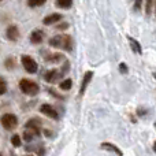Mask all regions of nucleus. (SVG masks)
<instances>
[{"mask_svg": "<svg viewBox=\"0 0 156 156\" xmlns=\"http://www.w3.org/2000/svg\"><path fill=\"white\" fill-rule=\"evenodd\" d=\"M49 45L55 47V48H62L65 51H71L73 49V40L70 36H55V37L49 38Z\"/></svg>", "mask_w": 156, "mask_h": 156, "instance_id": "obj_1", "label": "nucleus"}, {"mask_svg": "<svg viewBox=\"0 0 156 156\" xmlns=\"http://www.w3.org/2000/svg\"><path fill=\"white\" fill-rule=\"evenodd\" d=\"M19 89H21L22 93L27 94V96H34L40 92V86L37 82L32 80H27V78H22L19 81Z\"/></svg>", "mask_w": 156, "mask_h": 156, "instance_id": "obj_2", "label": "nucleus"}, {"mask_svg": "<svg viewBox=\"0 0 156 156\" xmlns=\"http://www.w3.org/2000/svg\"><path fill=\"white\" fill-rule=\"evenodd\" d=\"M0 123L4 127L5 130H14L16 126H18V118L14 114H4V115L0 118Z\"/></svg>", "mask_w": 156, "mask_h": 156, "instance_id": "obj_3", "label": "nucleus"}, {"mask_svg": "<svg viewBox=\"0 0 156 156\" xmlns=\"http://www.w3.org/2000/svg\"><path fill=\"white\" fill-rule=\"evenodd\" d=\"M21 62H22V66L25 67V70L30 74H34L36 71L38 70V65L32 56L29 55H22L21 56Z\"/></svg>", "mask_w": 156, "mask_h": 156, "instance_id": "obj_4", "label": "nucleus"}, {"mask_svg": "<svg viewBox=\"0 0 156 156\" xmlns=\"http://www.w3.org/2000/svg\"><path fill=\"white\" fill-rule=\"evenodd\" d=\"M40 126H41V121L38 118H32L26 122V130L32 132L34 136L40 134Z\"/></svg>", "mask_w": 156, "mask_h": 156, "instance_id": "obj_5", "label": "nucleus"}, {"mask_svg": "<svg viewBox=\"0 0 156 156\" xmlns=\"http://www.w3.org/2000/svg\"><path fill=\"white\" fill-rule=\"evenodd\" d=\"M40 111H41V114H44V115L49 116L51 119H55V121L59 118V114H58V111L55 110V108L52 107L51 104H43V105L40 107Z\"/></svg>", "mask_w": 156, "mask_h": 156, "instance_id": "obj_6", "label": "nucleus"}, {"mask_svg": "<svg viewBox=\"0 0 156 156\" xmlns=\"http://www.w3.org/2000/svg\"><path fill=\"white\" fill-rule=\"evenodd\" d=\"M5 36H7V38L10 41H16L19 38V29L15 26V25H11V26L7 27Z\"/></svg>", "mask_w": 156, "mask_h": 156, "instance_id": "obj_7", "label": "nucleus"}, {"mask_svg": "<svg viewBox=\"0 0 156 156\" xmlns=\"http://www.w3.org/2000/svg\"><path fill=\"white\" fill-rule=\"evenodd\" d=\"M62 71L60 73H58V70L56 69H54V70H49V71H47V74H45V81L47 82H49V83H55L60 78V76H62Z\"/></svg>", "mask_w": 156, "mask_h": 156, "instance_id": "obj_8", "label": "nucleus"}, {"mask_svg": "<svg viewBox=\"0 0 156 156\" xmlns=\"http://www.w3.org/2000/svg\"><path fill=\"white\" fill-rule=\"evenodd\" d=\"M92 78H93V71H86L85 76H83V78H82V83H81V89H80L81 94L86 90V88H88V85L90 83Z\"/></svg>", "mask_w": 156, "mask_h": 156, "instance_id": "obj_9", "label": "nucleus"}, {"mask_svg": "<svg viewBox=\"0 0 156 156\" xmlns=\"http://www.w3.org/2000/svg\"><path fill=\"white\" fill-rule=\"evenodd\" d=\"M44 41V33L41 30H33L30 34V43L32 44H41Z\"/></svg>", "mask_w": 156, "mask_h": 156, "instance_id": "obj_10", "label": "nucleus"}, {"mask_svg": "<svg viewBox=\"0 0 156 156\" xmlns=\"http://www.w3.org/2000/svg\"><path fill=\"white\" fill-rule=\"evenodd\" d=\"M60 19H62V15L58 12H54V14H51V15L45 16V18L43 19V23L44 25H54V23H58Z\"/></svg>", "mask_w": 156, "mask_h": 156, "instance_id": "obj_11", "label": "nucleus"}, {"mask_svg": "<svg viewBox=\"0 0 156 156\" xmlns=\"http://www.w3.org/2000/svg\"><path fill=\"white\" fill-rule=\"evenodd\" d=\"M100 148H101V149H107V151H110V152H114V154H116L118 156H123V154H122L121 149H119L116 145L111 144V143H103V144H100Z\"/></svg>", "mask_w": 156, "mask_h": 156, "instance_id": "obj_12", "label": "nucleus"}, {"mask_svg": "<svg viewBox=\"0 0 156 156\" xmlns=\"http://www.w3.org/2000/svg\"><path fill=\"white\" fill-rule=\"evenodd\" d=\"M55 4L59 8H70L73 4V0H55Z\"/></svg>", "mask_w": 156, "mask_h": 156, "instance_id": "obj_13", "label": "nucleus"}, {"mask_svg": "<svg viewBox=\"0 0 156 156\" xmlns=\"http://www.w3.org/2000/svg\"><path fill=\"white\" fill-rule=\"evenodd\" d=\"M127 38H129V44H130V47H132L133 51L137 52V54H141L143 51H141V45H140V44H138L137 41H136L134 38H132V37H127Z\"/></svg>", "mask_w": 156, "mask_h": 156, "instance_id": "obj_14", "label": "nucleus"}, {"mask_svg": "<svg viewBox=\"0 0 156 156\" xmlns=\"http://www.w3.org/2000/svg\"><path fill=\"white\" fill-rule=\"evenodd\" d=\"M71 86H73V81H71L70 78H67V80H63L62 82L59 83V88L62 89V90H70Z\"/></svg>", "mask_w": 156, "mask_h": 156, "instance_id": "obj_15", "label": "nucleus"}, {"mask_svg": "<svg viewBox=\"0 0 156 156\" xmlns=\"http://www.w3.org/2000/svg\"><path fill=\"white\" fill-rule=\"evenodd\" d=\"M48 60L49 62H54V63H59L62 60H65V56L62 54H52L48 56Z\"/></svg>", "mask_w": 156, "mask_h": 156, "instance_id": "obj_16", "label": "nucleus"}, {"mask_svg": "<svg viewBox=\"0 0 156 156\" xmlns=\"http://www.w3.org/2000/svg\"><path fill=\"white\" fill-rule=\"evenodd\" d=\"M45 2L47 0H27V5L32 7V8H34V7H40V5H43Z\"/></svg>", "mask_w": 156, "mask_h": 156, "instance_id": "obj_17", "label": "nucleus"}, {"mask_svg": "<svg viewBox=\"0 0 156 156\" xmlns=\"http://www.w3.org/2000/svg\"><path fill=\"white\" fill-rule=\"evenodd\" d=\"M152 8H154V0H147L145 2V12L147 15L152 14Z\"/></svg>", "mask_w": 156, "mask_h": 156, "instance_id": "obj_18", "label": "nucleus"}, {"mask_svg": "<svg viewBox=\"0 0 156 156\" xmlns=\"http://www.w3.org/2000/svg\"><path fill=\"white\" fill-rule=\"evenodd\" d=\"M5 92H7V82H5V80L3 77H0V96L4 94Z\"/></svg>", "mask_w": 156, "mask_h": 156, "instance_id": "obj_19", "label": "nucleus"}, {"mask_svg": "<svg viewBox=\"0 0 156 156\" xmlns=\"http://www.w3.org/2000/svg\"><path fill=\"white\" fill-rule=\"evenodd\" d=\"M11 144H12L14 147H21V137H19L18 134H14L12 137H11Z\"/></svg>", "mask_w": 156, "mask_h": 156, "instance_id": "obj_20", "label": "nucleus"}, {"mask_svg": "<svg viewBox=\"0 0 156 156\" xmlns=\"http://www.w3.org/2000/svg\"><path fill=\"white\" fill-rule=\"evenodd\" d=\"M33 137H34V134H33L32 132H29V130H26V132L23 133V140L27 141V143H29V141H32Z\"/></svg>", "mask_w": 156, "mask_h": 156, "instance_id": "obj_21", "label": "nucleus"}, {"mask_svg": "<svg viewBox=\"0 0 156 156\" xmlns=\"http://www.w3.org/2000/svg\"><path fill=\"white\" fill-rule=\"evenodd\" d=\"M5 67L7 69H14L15 67V60H14L12 58H7V60H5Z\"/></svg>", "mask_w": 156, "mask_h": 156, "instance_id": "obj_22", "label": "nucleus"}, {"mask_svg": "<svg viewBox=\"0 0 156 156\" xmlns=\"http://www.w3.org/2000/svg\"><path fill=\"white\" fill-rule=\"evenodd\" d=\"M143 5V0H134V11H140Z\"/></svg>", "mask_w": 156, "mask_h": 156, "instance_id": "obj_23", "label": "nucleus"}, {"mask_svg": "<svg viewBox=\"0 0 156 156\" xmlns=\"http://www.w3.org/2000/svg\"><path fill=\"white\" fill-rule=\"evenodd\" d=\"M119 71H121L122 74H126L127 73V66L125 65V63H121V65H119Z\"/></svg>", "mask_w": 156, "mask_h": 156, "instance_id": "obj_24", "label": "nucleus"}, {"mask_svg": "<svg viewBox=\"0 0 156 156\" xmlns=\"http://www.w3.org/2000/svg\"><path fill=\"white\" fill-rule=\"evenodd\" d=\"M69 26V25L67 23H60V25H58V26H56V29H60V30H65L66 29V27H67Z\"/></svg>", "mask_w": 156, "mask_h": 156, "instance_id": "obj_25", "label": "nucleus"}, {"mask_svg": "<svg viewBox=\"0 0 156 156\" xmlns=\"http://www.w3.org/2000/svg\"><path fill=\"white\" fill-rule=\"evenodd\" d=\"M26 156H33V155H26Z\"/></svg>", "mask_w": 156, "mask_h": 156, "instance_id": "obj_26", "label": "nucleus"}, {"mask_svg": "<svg viewBox=\"0 0 156 156\" xmlns=\"http://www.w3.org/2000/svg\"><path fill=\"white\" fill-rule=\"evenodd\" d=\"M0 156H3V155H2V154H0Z\"/></svg>", "mask_w": 156, "mask_h": 156, "instance_id": "obj_27", "label": "nucleus"}, {"mask_svg": "<svg viewBox=\"0 0 156 156\" xmlns=\"http://www.w3.org/2000/svg\"><path fill=\"white\" fill-rule=\"evenodd\" d=\"M0 2H2V0H0Z\"/></svg>", "mask_w": 156, "mask_h": 156, "instance_id": "obj_28", "label": "nucleus"}]
</instances>
